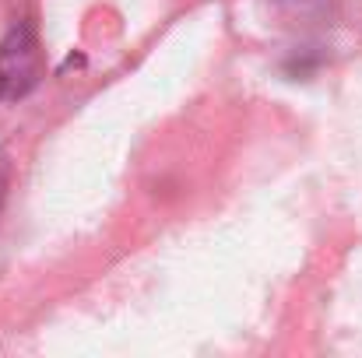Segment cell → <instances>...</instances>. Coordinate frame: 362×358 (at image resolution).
Here are the masks:
<instances>
[{"label": "cell", "instance_id": "2", "mask_svg": "<svg viewBox=\"0 0 362 358\" xmlns=\"http://www.w3.org/2000/svg\"><path fill=\"white\" fill-rule=\"evenodd\" d=\"M4 197H7V162L0 158V208H4Z\"/></svg>", "mask_w": 362, "mask_h": 358}, {"label": "cell", "instance_id": "1", "mask_svg": "<svg viewBox=\"0 0 362 358\" xmlns=\"http://www.w3.org/2000/svg\"><path fill=\"white\" fill-rule=\"evenodd\" d=\"M42 81V46L28 18L14 21L0 42V99L18 102Z\"/></svg>", "mask_w": 362, "mask_h": 358}]
</instances>
